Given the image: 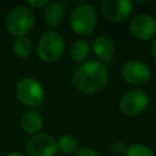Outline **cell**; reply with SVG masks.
<instances>
[{"label": "cell", "instance_id": "cell-18", "mask_svg": "<svg viewBox=\"0 0 156 156\" xmlns=\"http://www.w3.org/2000/svg\"><path fill=\"white\" fill-rule=\"evenodd\" d=\"M127 145H126V143H123V141H121V140H116V141H113L112 144H111V146H110V149H111V152L113 154V155H116V156H124V154H126V151H127Z\"/></svg>", "mask_w": 156, "mask_h": 156}, {"label": "cell", "instance_id": "cell-8", "mask_svg": "<svg viewBox=\"0 0 156 156\" xmlns=\"http://www.w3.org/2000/svg\"><path fill=\"white\" fill-rule=\"evenodd\" d=\"M27 151L29 156H56L57 140L48 133L30 135L27 140Z\"/></svg>", "mask_w": 156, "mask_h": 156}, {"label": "cell", "instance_id": "cell-7", "mask_svg": "<svg viewBox=\"0 0 156 156\" xmlns=\"http://www.w3.org/2000/svg\"><path fill=\"white\" fill-rule=\"evenodd\" d=\"M152 77L150 66L139 60H130L124 62L122 67V78L132 85H143Z\"/></svg>", "mask_w": 156, "mask_h": 156}, {"label": "cell", "instance_id": "cell-15", "mask_svg": "<svg viewBox=\"0 0 156 156\" xmlns=\"http://www.w3.org/2000/svg\"><path fill=\"white\" fill-rule=\"evenodd\" d=\"M33 50L32 41L27 37H18L13 39L12 51L18 58H27Z\"/></svg>", "mask_w": 156, "mask_h": 156}, {"label": "cell", "instance_id": "cell-17", "mask_svg": "<svg viewBox=\"0 0 156 156\" xmlns=\"http://www.w3.org/2000/svg\"><path fill=\"white\" fill-rule=\"evenodd\" d=\"M124 156H154V152L147 145L136 143V144H132L127 147Z\"/></svg>", "mask_w": 156, "mask_h": 156}, {"label": "cell", "instance_id": "cell-11", "mask_svg": "<svg viewBox=\"0 0 156 156\" xmlns=\"http://www.w3.org/2000/svg\"><path fill=\"white\" fill-rule=\"evenodd\" d=\"M91 50L96 56L98 61L105 63L113 57L115 43L107 35H98L91 43Z\"/></svg>", "mask_w": 156, "mask_h": 156}, {"label": "cell", "instance_id": "cell-19", "mask_svg": "<svg viewBox=\"0 0 156 156\" xmlns=\"http://www.w3.org/2000/svg\"><path fill=\"white\" fill-rule=\"evenodd\" d=\"M49 2V0H27L29 9H45Z\"/></svg>", "mask_w": 156, "mask_h": 156}, {"label": "cell", "instance_id": "cell-1", "mask_svg": "<svg viewBox=\"0 0 156 156\" xmlns=\"http://www.w3.org/2000/svg\"><path fill=\"white\" fill-rule=\"evenodd\" d=\"M73 85L84 94H96L108 83V69L98 60H87L79 63L72 73Z\"/></svg>", "mask_w": 156, "mask_h": 156}, {"label": "cell", "instance_id": "cell-10", "mask_svg": "<svg viewBox=\"0 0 156 156\" xmlns=\"http://www.w3.org/2000/svg\"><path fill=\"white\" fill-rule=\"evenodd\" d=\"M129 30L130 34L138 40H150L156 34V20L151 15L139 13L132 18Z\"/></svg>", "mask_w": 156, "mask_h": 156}, {"label": "cell", "instance_id": "cell-9", "mask_svg": "<svg viewBox=\"0 0 156 156\" xmlns=\"http://www.w3.org/2000/svg\"><path fill=\"white\" fill-rule=\"evenodd\" d=\"M99 7L107 21L123 22L132 15L133 2L129 0H102Z\"/></svg>", "mask_w": 156, "mask_h": 156}, {"label": "cell", "instance_id": "cell-14", "mask_svg": "<svg viewBox=\"0 0 156 156\" xmlns=\"http://www.w3.org/2000/svg\"><path fill=\"white\" fill-rule=\"evenodd\" d=\"M90 49H91L90 44L85 39H77L69 46V50H68L69 58L72 61L77 62L78 65L83 63L87 61V58L90 54Z\"/></svg>", "mask_w": 156, "mask_h": 156}, {"label": "cell", "instance_id": "cell-4", "mask_svg": "<svg viewBox=\"0 0 156 156\" xmlns=\"http://www.w3.org/2000/svg\"><path fill=\"white\" fill-rule=\"evenodd\" d=\"M15 94L22 105L32 107V110L41 106L45 99L44 87L34 77H24L20 79L16 84Z\"/></svg>", "mask_w": 156, "mask_h": 156}, {"label": "cell", "instance_id": "cell-3", "mask_svg": "<svg viewBox=\"0 0 156 156\" xmlns=\"http://www.w3.org/2000/svg\"><path fill=\"white\" fill-rule=\"evenodd\" d=\"M66 49V43L63 37L52 29L45 30L37 44V54L39 58L44 62L52 63L58 61Z\"/></svg>", "mask_w": 156, "mask_h": 156}, {"label": "cell", "instance_id": "cell-21", "mask_svg": "<svg viewBox=\"0 0 156 156\" xmlns=\"http://www.w3.org/2000/svg\"><path fill=\"white\" fill-rule=\"evenodd\" d=\"M151 54H152L154 58L156 60V38L154 39V41H152V45H151Z\"/></svg>", "mask_w": 156, "mask_h": 156}, {"label": "cell", "instance_id": "cell-13", "mask_svg": "<svg viewBox=\"0 0 156 156\" xmlns=\"http://www.w3.org/2000/svg\"><path fill=\"white\" fill-rule=\"evenodd\" d=\"M65 18V7L58 1H50L44 9V22L50 28L58 27Z\"/></svg>", "mask_w": 156, "mask_h": 156}, {"label": "cell", "instance_id": "cell-22", "mask_svg": "<svg viewBox=\"0 0 156 156\" xmlns=\"http://www.w3.org/2000/svg\"><path fill=\"white\" fill-rule=\"evenodd\" d=\"M4 156H26V155H23L22 152H18V151H11V152L5 154Z\"/></svg>", "mask_w": 156, "mask_h": 156}, {"label": "cell", "instance_id": "cell-20", "mask_svg": "<svg viewBox=\"0 0 156 156\" xmlns=\"http://www.w3.org/2000/svg\"><path fill=\"white\" fill-rule=\"evenodd\" d=\"M74 156H100V155L91 147H80L74 154Z\"/></svg>", "mask_w": 156, "mask_h": 156}, {"label": "cell", "instance_id": "cell-2", "mask_svg": "<svg viewBox=\"0 0 156 156\" xmlns=\"http://www.w3.org/2000/svg\"><path fill=\"white\" fill-rule=\"evenodd\" d=\"M35 24V17L33 11L24 5L12 7L5 17V27L7 32L15 37H27Z\"/></svg>", "mask_w": 156, "mask_h": 156}, {"label": "cell", "instance_id": "cell-16", "mask_svg": "<svg viewBox=\"0 0 156 156\" xmlns=\"http://www.w3.org/2000/svg\"><path fill=\"white\" fill-rule=\"evenodd\" d=\"M57 150L65 155H71L78 151V140L71 134H63L57 139Z\"/></svg>", "mask_w": 156, "mask_h": 156}, {"label": "cell", "instance_id": "cell-12", "mask_svg": "<svg viewBox=\"0 0 156 156\" xmlns=\"http://www.w3.org/2000/svg\"><path fill=\"white\" fill-rule=\"evenodd\" d=\"M43 116L38 110H28L21 118V128L24 133L29 135H34L40 133V129L43 128Z\"/></svg>", "mask_w": 156, "mask_h": 156}, {"label": "cell", "instance_id": "cell-5", "mask_svg": "<svg viewBox=\"0 0 156 156\" xmlns=\"http://www.w3.org/2000/svg\"><path fill=\"white\" fill-rule=\"evenodd\" d=\"M98 24V12L90 4H79L69 16L71 29L78 35H90Z\"/></svg>", "mask_w": 156, "mask_h": 156}, {"label": "cell", "instance_id": "cell-6", "mask_svg": "<svg viewBox=\"0 0 156 156\" xmlns=\"http://www.w3.org/2000/svg\"><path fill=\"white\" fill-rule=\"evenodd\" d=\"M149 105V95L141 89H132L123 94L119 100V111L127 117H134L146 110Z\"/></svg>", "mask_w": 156, "mask_h": 156}]
</instances>
